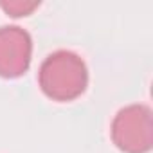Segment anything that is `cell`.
<instances>
[{"mask_svg":"<svg viewBox=\"0 0 153 153\" xmlns=\"http://www.w3.org/2000/svg\"><path fill=\"white\" fill-rule=\"evenodd\" d=\"M38 83L49 99L58 103L74 101L83 96L88 87L87 63L72 51H54L40 65Z\"/></svg>","mask_w":153,"mask_h":153,"instance_id":"obj_1","label":"cell"},{"mask_svg":"<svg viewBox=\"0 0 153 153\" xmlns=\"http://www.w3.org/2000/svg\"><path fill=\"white\" fill-rule=\"evenodd\" d=\"M110 135L123 153H148L153 146L151 108L146 105L121 108L112 121Z\"/></svg>","mask_w":153,"mask_h":153,"instance_id":"obj_2","label":"cell"},{"mask_svg":"<svg viewBox=\"0 0 153 153\" xmlns=\"http://www.w3.org/2000/svg\"><path fill=\"white\" fill-rule=\"evenodd\" d=\"M33 58V38L18 25L0 27V78L15 79L24 76Z\"/></svg>","mask_w":153,"mask_h":153,"instance_id":"obj_3","label":"cell"},{"mask_svg":"<svg viewBox=\"0 0 153 153\" xmlns=\"http://www.w3.org/2000/svg\"><path fill=\"white\" fill-rule=\"evenodd\" d=\"M38 6H40V2H20V0H15V2H0V7L4 11H7L11 16H27Z\"/></svg>","mask_w":153,"mask_h":153,"instance_id":"obj_4","label":"cell"}]
</instances>
